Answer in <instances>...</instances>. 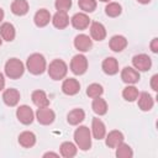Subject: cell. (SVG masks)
Segmentation results:
<instances>
[{"mask_svg": "<svg viewBox=\"0 0 158 158\" xmlns=\"http://www.w3.org/2000/svg\"><path fill=\"white\" fill-rule=\"evenodd\" d=\"M90 36L95 41H102L106 37V28L101 22L94 21L90 25Z\"/></svg>", "mask_w": 158, "mask_h": 158, "instance_id": "obj_15", "label": "cell"}, {"mask_svg": "<svg viewBox=\"0 0 158 158\" xmlns=\"http://www.w3.org/2000/svg\"><path fill=\"white\" fill-rule=\"evenodd\" d=\"M51 20H52L51 12H49L47 9H40V10L35 14V17H33L35 25H36L37 27H44V26H47Z\"/></svg>", "mask_w": 158, "mask_h": 158, "instance_id": "obj_17", "label": "cell"}, {"mask_svg": "<svg viewBox=\"0 0 158 158\" xmlns=\"http://www.w3.org/2000/svg\"><path fill=\"white\" fill-rule=\"evenodd\" d=\"M139 4H148V2H151V0H137Z\"/></svg>", "mask_w": 158, "mask_h": 158, "instance_id": "obj_40", "label": "cell"}, {"mask_svg": "<svg viewBox=\"0 0 158 158\" xmlns=\"http://www.w3.org/2000/svg\"><path fill=\"white\" fill-rule=\"evenodd\" d=\"M105 12L109 17H117L122 12V7L118 2H109L105 7Z\"/></svg>", "mask_w": 158, "mask_h": 158, "instance_id": "obj_31", "label": "cell"}, {"mask_svg": "<svg viewBox=\"0 0 158 158\" xmlns=\"http://www.w3.org/2000/svg\"><path fill=\"white\" fill-rule=\"evenodd\" d=\"M157 81H158V74H154V75L152 77V79H151V86H152V89H153L154 91H157V90H158Z\"/></svg>", "mask_w": 158, "mask_h": 158, "instance_id": "obj_36", "label": "cell"}, {"mask_svg": "<svg viewBox=\"0 0 158 158\" xmlns=\"http://www.w3.org/2000/svg\"><path fill=\"white\" fill-rule=\"evenodd\" d=\"M102 93H104V88H102V85H100L98 83H93V84H90L86 88V95L89 98H91V99L98 98V96H101Z\"/></svg>", "mask_w": 158, "mask_h": 158, "instance_id": "obj_32", "label": "cell"}, {"mask_svg": "<svg viewBox=\"0 0 158 158\" xmlns=\"http://www.w3.org/2000/svg\"><path fill=\"white\" fill-rule=\"evenodd\" d=\"M52 23L56 28L63 30L69 25V16L65 11H57L52 17Z\"/></svg>", "mask_w": 158, "mask_h": 158, "instance_id": "obj_18", "label": "cell"}, {"mask_svg": "<svg viewBox=\"0 0 158 158\" xmlns=\"http://www.w3.org/2000/svg\"><path fill=\"white\" fill-rule=\"evenodd\" d=\"M54 6L57 11H68L72 7V0H56Z\"/></svg>", "mask_w": 158, "mask_h": 158, "instance_id": "obj_34", "label": "cell"}, {"mask_svg": "<svg viewBox=\"0 0 158 158\" xmlns=\"http://www.w3.org/2000/svg\"><path fill=\"white\" fill-rule=\"evenodd\" d=\"M132 64H133V68L136 70H138V72H147L152 67V59H151V57L148 54L139 53V54H136L132 58Z\"/></svg>", "mask_w": 158, "mask_h": 158, "instance_id": "obj_6", "label": "cell"}, {"mask_svg": "<svg viewBox=\"0 0 158 158\" xmlns=\"http://www.w3.org/2000/svg\"><path fill=\"white\" fill-rule=\"evenodd\" d=\"M47 70H48V75L53 80H60V79H63L67 75V73H68V65L62 59H53L49 63Z\"/></svg>", "mask_w": 158, "mask_h": 158, "instance_id": "obj_4", "label": "cell"}, {"mask_svg": "<svg viewBox=\"0 0 158 158\" xmlns=\"http://www.w3.org/2000/svg\"><path fill=\"white\" fill-rule=\"evenodd\" d=\"M11 12L16 16H23L28 12V2L26 0H14L11 2Z\"/></svg>", "mask_w": 158, "mask_h": 158, "instance_id": "obj_27", "label": "cell"}, {"mask_svg": "<svg viewBox=\"0 0 158 158\" xmlns=\"http://www.w3.org/2000/svg\"><path fill=\"white\" fill-rule=\"evenodd\" d=\"M121 79L123 83H126L128 85L136 84L139 80V72L132 67H125L121 70Z\"/></svg>", "mask_w": 158, "mask_h": 158, "instance_id": "obj_10", "label": "cell"}, {"mask_svg": "<svg viewBox=\"0 0 158 158\" xmlns=\"http://www.w3.org/2000/svg\"><path fill=\"white\" fill-rule=\"evenodd\" d=\"M70 70L75 75H83L88 70V59L84 54H77L70 60Z\"/></svg>", "mask_w": 158, "mask_h": 158, "instance_id": "obj_5", "label": "cell"}, {"mask_svg": "<svg viewBox=\"0 0 158 158\" xmlns=\"http://www.w3.org/2000/svg\"><path fill=\"white\" fill-rule=\"evenodd\" d=\"M116 157L117 158H132L133 157V151L127 143L121 142L116 147Z\"/></svg>", "mask_w": 158, "mask_h": 158, "instance_id": "obj_29", "label": "cell"}, {"mask_svg": "<svg viewBox=\"0 0 158 158\" xmlns=\"http://www.w3.org/2000/svg\"><path fill=\"white\" fill-rule=\"evenodd\" d=\"M109 47L114 52H121L127 47V40H126V37H123L121 35H115L111 37V40L109 42Z\"/></svg>", "mask_w": 158, "mask_h": 158, "instance_id": "obj_20", "label": "cell"}, {"mask_svg": "<svg viewBox=\"0 0 158 158\" xmlns=\"http://www.w3.org/2000/svg\"><path fill=\"white\" fill-rule=\"evenodd\" d=\"M1 43H2V38L0 37V46H1Z\"/></svg>", "mask_w": 158, "mask_h": 158, "instance_id": "obj_42", "label": "cell"}, {"mask_svg": "<svg viewBox=\"0 0 158 158\" xmlns=\"http://www.w3.org/2000/svg\"><path fill=\"white\" fill-rule=\"evenodd\" d=\"M0 36L4 41H7V42L14 41L15 36H16V31H15L14 25L10 22H4L0 26Z\"/></svg>", "mask_w": 158, "mask_h": 158, "instance_id": "obj_23", "label": "cell"}, {"mask_svg": "<svg viewBox=\"0 0 158 158\" xmlns=\"http://www.w3.org/2000/svg\"><path fill=\"white\" fill-rule=\"evenodd\" d=\"M19 143L23 148H31L36 144V135L31 131H23L19 135Z\"/></svg>", "mask_w": 158, "mask_h": 158, "instance_id": "obj_21", "label": "cell"}, {"mask_svg": "<svg viewBox=\"0 0 158 158\" xmlns=\"http://www.w3.org/2000/svg\"><path fill=\"white\" fill-rule=\"evenodd\" d=\"M59 151H60V156L64 157V158H73L77 156V152H78V147L77 144H74L73 142H63L59 147Z\"/></svg>", "mask_w": 158, "mask_h": 158, "instance_id": "obj_26", "label": "cell"}, {"mask_svg": "<svg viewBox=\"0 0 158 158\" xmlns=\"http://www.w3.org/2000/svg\"><path fill=\"white\" fill-rule=\"evenodd\" d=\"M99 1H102V2H109L110 0H99Z\"/></svg>", "mask_w": 158, "mask_h": 158, "instance_id": "obj_41", "label": "cell"}, {"mask_svg": "<svg viewBox=\"0 0 158 158\" xmlns=\"http://www.w3.org/2000/svg\"><path fill=\"white\" fill-rule=\"evenodd\" d=\"M74 142L81 151H88L91 147V131L86 126H79L74 131Z\"/></svg>", "mask_w": 158, "mask_h": 158, "instance_id": "obj_2", "label": "cell"}, {"mask_svg": "<svg viewBox=\"0 0 158 158\" xmlns=\"http://www.w3.org/2000/svg\"><path fill=\"white\" fill-rule=\"evenodd\" d=\"M16 117L22 125H31L35 118V114L28 105H21L16 110Z\"/></svg>", "mask_w": 158, "mask_h": 158, "instance_id": "obj_8", "label": "cell"}, {"mask_svg": "<svg viewBox=\"0 0 158 158\" xmlns=\"http://www.w3.org/2000/svg\"><path fill=\"white\" fill-rule=\"evenodd\" d=\"M79 90H80V83L75 78H68L62 84V91L65 95H69V96L75 95L79 93Z\"/></svg>", "mask_w": 158, "mask_h": 158, "instance_id": "obj_13", "label": "cell"}, {"mask_svg": "<svg viewBox=\"0 0 158 158\" xmlns=\"http://www.w3.org/2000/svg\"><path fill=\"white\" fill-rule=\"evenodd\" d=\"M138 94H139L138 89H137L136 86H133L132 84H131V85H127V86L122 90V96H123V99H125L126 101H130V102L137 100Z\"/></svg>", "mask_w": 158, "mask_h": 158, "instance_id": "obj_30", "label": "cell"}, {"mask_svg": "<svg viewBox=\"0 0 158 158\" xmlns=\"http://www.w3.org/2000/svg\"><path fill=\"white\" fill-rule=\"evenodd\" d=\"M149 47H151V51H152L153 53H157V52H158V38H157V37H154V38L152 40Z\"/></svg>", "mask_w": 158, "mask_h": 158, "instance_id": "obj_35", "label": "cell"}, {"mask_svg": "<svg viewBox=\"0 0 158 158\" xmlns=\"http://www.w3.org/2000/svg\"><path fill=\"white\" fill-rule=\"evenodd\" d=\"M74 47L79 52H88L93 47V40L88 35H84V33L77 35L74 38Z\"/></svg>", "mask_w": 158, "mask_h": 158, "instance_id": "obj_9", "label": "cell"}, {"mask_svg": "<svg viewBox=\"0 0 158 158\" xmlns=\"http://www.w3.org/2000/svg\"><path fill=\"white\" fill-rule=\"evenodd\" d=\"M4 88H5V78H4L2 73L0 72V91L4 90Z\"/></svg>", "mask_w": 158, "mask_h": 158, "instance_id": "obj_37", "label": "cell"}, {"mask_svg": "<svg viewBox=\"0 0 158 158\" xmlns=\"http://www.w3.org/2000/svg\"><path fill=\"white\" fill-rule=\"evenodd\" d=\"M78 5L84 12H93L96 9L95 0H78Z\"/></svg>", "mask_w": 158, "mask_h": 158, "instance_id": "obj_33", "label": "cell"}, {"mask_svg": "<svg viewBox=\"0 0 158 158\" xmlns=\"http://www.w3.org/2000/svg\"><path fill=\"white\" fill-rule=\"evenodd\" d=\"M26 69L33 75L42 74L47 69L46 58L41 53H32L26 60Z\"/></svg>", "mask_w": 158, "mask_h": 158, "instance_id": "obj_1", "label": "cell"}, {"mask_svg": "<svg viewBox=\"0 0 158 158\" xmlns=\"http://www.w3.org/2000/svg\"><path fill=\"white\" fill-rule=\"evenodd\" d=\"M91 135L95 139H102L106 136V126L98 117H94L91 121Z\"/></svg>", "mask_w": 158, "mask_h": 158, "instance_id": "obj_14", "label": "cell"}, {"mask_svg": "<svg viewBox=\"0 0 158 158\" xmlns=\"http://www.w3.org/2000/svg\"><path fill=\"white\" fill-rule=\"evenodd\" d=\"M72 26L77 30H85L90 25V19L85 12H78L74 14L73 17L70 19Z\"/></svg>", "mask_w": 158, "mask_h": 158, "instance_id": "obj_11", "label": "cell"}, {"mask_svg": "<svg viewBox=\"0 0 158 158\" xmlns=\"http://www.w3.org/2000/svg\"><path fill=\"white\" fill-rule=\"evenodd\" d=\"M4 16H5V14H4V10L0 7V22L4 20Z\"/></svg>", "mask_w": 158, "mask_h": 158, "instance_id": "obj_39", "label": "cell"}, {"mask_svg": "<svg viewBox=\"0 0 158 158\" xmlns=\"http://www.w3.org/2000/svg\"><path fill=\"white\" fill-rule=\"evenodd\" d=\"M25 73V65L19 58H10L5 63V74L10 79H20Z\"/></svg>", "mask_w": 158, "mask_h": 158, "instance_id": "obj_3", "label": "cell"}, {"mask_svg": "<svg viewBox=\"0 0 158 158\" xmlns=\"http://www.w3.org/2000/svg\"><path fill=\"white\" fill-rule=\"evenodd\" d=\"M32 102L37 106V107H44V106H49V99L47 96V94L43 90H35L31 95Z\"/></svg>", "mask_w": 158, "mask_h": 158, "instance_id": "obj_24", "label": "cell"}, {"mask_svg": "<svg viewBox=\"0 0 158 158\" xmlns=\"http://www.w3.org/2000/svg\"><path fill=\"white\" fill-rule=\"evenodd\" d=\"M137 99H138V107H139L142 111H149V110L153 107V105H154L153 98H152L151 94H148L147 91L139 93Z\"/></svg>", "mask_w": 158, "mask_h": 158, "instance_id": "obj_22", "label": "cell"}, {"mask_svg": "<svg viewBox=\"0 0 158 158\" xmlns=\"http://www.w3.org/2000/svg\"><path fill=\"white\" fill-rule=\"evenodd\" d=\"M2 101L5 102V105L12 107L16 106L20 101V91L17 89L14 88H9L2 93Z\"/></svg>", "mask_w": 158, "mask_h": 158, "instance_id": "obj_12", "label": "cell"}, {"mask_svg": "<svg viewBox=\"0 0 158 158\" xmlns=\"http://www.w3.org/2000/svg\"><path fill=\"white\" fill-rule=\"evenodd\" d=\"M123 139H125V137H123V133L121 131L112 130V131H110L107 133L105 143H106V146L109 148H116L121 142H123Z\"/></svg>", "mask_w": 158, "mask_h": 158, "instance_id": "obj_16", "label": "cell"}, {"mask_svg": "<svg viewBox=\"0 0 158 158\" xmlns=\"http://www.w3.org/2000/svg\"><path fill=\"white\" fill-rule=\"evenodd\" d=\"M101 68H102V70H104L105 74H107V75H115L118 72V62L114 57H107V58H105L102 60Z\"/></svg>", "mask_w": 158, "mask_h": 158, "instance_id": "obj_19", "label": "cell"}, {"mask_svg": "<svg viewBox=\"0 0 158 158\" xmlns=\"http://www.w3.org/2000/svg\"><path fill=\"white\" fill-rule=\"evenodd\" d=\"M43 157H59L58 153H54V152H47L43 154Z\"/></svg>", "mask_w": 158, "mask_h": 158, "instance_id": "obj_38", "label": "cell"}, {"mask_svg": "<svg viewBox=\"0 0 158 158\" xmlns=\"http://www.w3.org/2000/svg\"><path fill=\"white\" fill-rule=\"evenodd\" d=\"M85 118V112L83 109H73L72 111H69V114L67 115V121L69 125H73V126H77L79 125L80 122H83Z\"/></svg>", "mask_w": 158, "mask_h": 158, "instance_id": "obj_25", "label": "cell"}, {"mask_svg": "<svg viewBox=\"0 0 158 158\" xmlns=\"http://www.w3.org/2000/svg\"><path fill=\"white\" fill-rule=\"evenodd\" d=\"M91 109L96 115L102 116V115H105L107 112V102L104 99H101L100 96L94 98L93 104H91Z\"/></svg>", "mask_w": 158, "mask_h": 158, "instance_id": "obj_28", "label": "cell"}, {"mask_svg": "<svg viewBox=\"0 0 158 158\" xmlns=\"http://www.w3.org/2000/svg\"><path fill=\"white\" fill-rule=\"evenodd\" d=\"M36 118L41 125H51L53 123L54 118H56V114L52 109H49L48 106L44 107H38V110L36 111Z\"/></svg>", "mask_w": 158, "mask_h": 158, "instance_id": "obj_7", "label": "cell"}]
</instances>
